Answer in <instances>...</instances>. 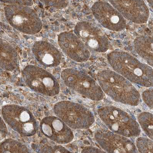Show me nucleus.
I'll return each instance as SVG.
<instances>
[{
	"label": "nucleus",
	"instance_id": "nucleus-4",
	"mask_svg": "<svg viewBox=\"0 0 153 153\" xmlns=\"http://www.w3.org/2000/svg\"><path fill=\"white\" fill-rule=\"evenodd\" d=\"M4 10L9 25L21 33L35 35L40 32L42 28L40 17L30 6L8 4L5 7Z\"/></svg>",
	"mask_w": 153,
	"mask_h": 153
},
{
	"label": "nucleus",
	"instance_id": "nucleus-25",
	"mask_svg": "<svg viewBox=\"0 0 153 153\" xmlns=\"http://www.w3.org/2000/svg\"><path fill=\"white\" fill-rule=\"evenodd\" d=\"M150 6L153 9V0H147Z\"/></svg>",
	"mask_w": 153,
	"mask_h": 153
},
{
	"label": "nucleus",
	"instance_id": "nucleus-18",
	"mask_svg": "<svg viewBox=\"0 0 153 153\" xmlns=\"http://www.w3.org/2000/svg\"><path fill=\"white\" fill-rule=\"evenodd\" d=\"M29 152L27 146L13 139H5L0 145V153Z\"/></svg>",
	"mask_w": 153,
	"mask_h": 153
},
{
	"label": "nucleus",
	"instance_id": "nucleus-15",
	"mask_svg": "<svg viewBox=\"0 0 153 153\" xmlns=\"http://www.w3.org/2000/svg\"><path fill=\"white\" fill-rule=\"evenodd\" d=\"M32 51L36 61L46 67H57L63 61L60 51L47 41L40 40L35 42L32 46Z\"/></svg>",
	"mask_w": 153,
	"mask_h": 153
},
{
	"label": "nucleus",
	"instance_id": "nucleus-24",
	"mask_svg": "<svg viewBox=\"0 0 153 153\" xmlns=\"http://www.w3.org/2000/svg\"><path fill=\"white\" fill-rule=\"evenodd\" d=\"M82 153H105L104 150L93 147H85L82 150Z\"/></svg>",
	"mask_w": 153,
	"mask_h": 153
},
{
	"label": "nucleus",
	"instance_id": "nucleus-22",
	"mask_svg": "<svg viewBox=\"0 0 153 153\" xmlns=\"http://www.w3.org/2000/svg\"><path fill=\"white\" fill-rule=\"evenodd\" d=\"M1 2L8 4H16L31 6L33 5L32 0H1Z\"/></svg>",
	"mask_w": 153,
	"mask_h": 153
},
{
	"label": "nucleus",
	"instance_id": "nucleus-12",
	"mask_svg": "<svg viewBox=\"0 0 153 153\" xmlns=\"http://www.w3.org/2000/svg\"><path fill=\"white\" fill-rule=\"evenodd\" d=\"M109 1L126 20L137 24H146L148 22L150 11L143 0H109Z\"/></svg>",
	"mask_w": 153,
	"mask_h": 153
},
{
	"label": "nucleus",
	"instance_id": "nucleus-1",
	"mask_svg": "<svg viewBox=\"0 0 153 153\" xmlns=\"http://www.w3.org/2000/svg\"><path fill=\"white\" fill-rule=\"evenodd\" d=\"M106 57L113 70L132 83L145 87H153V69L149 65L125 51H112Z\"/></svg>",
	"mask_w": 153,
	"mask_h": 153
},
{
	"label": "nucleus",
	"instance_id": "nucleus-9",
	"mask_svg": "<svg viewBox=\"0 0 153 153\" xmlns=\"http://www.w3.org/2000/svg\"><path fill=\"white\" fill-rule=\"evenodd\" d=\"M74 33L82 41L89 51L105 53L109 50V39L98 27L87 21L77 23Z\"/></svg>",
	"mask_w": 153,
	"mask_h": 153
},
{
	"label": "nucleus",
	"instance_id": "nucleus-17",
	"mask_svg": "<svg viewBox=\"0 0 153 153\" xmlns=\"http://www.w3.org/2000/svg\"><path fill=\"white\" fill-rule=\"evenodd\" d=\"M133 44L138 55L153 67V37L147 36H138L134 40Z\"/></svg>",
	"mask_w": 153,
	"mask_h": 153
},
{
	"label": "nucleus",
	"instance_id": "nucleus-23",
	"mask_svg": "<svg viewBox=\"0 0 153 153\" xmlns=\"http://www.w3.org/2000/svg\"><path fill=\"white\" fill-rule=\"evenodd\" d=\"M4 120L1 117V128H0V138L1 140L6 137L7 133V128L5 125Z\"/></svg>",
	"mask_w": 153,
	"mask_h": 153
},
{
	"label": "nucleus",
	"instance_id": "nucleus-20",
	"mask_svg": "<svg viewBox=\"0 0 153 153\" xmlns=\"http://www.w3.org/2000/svg\"><path fill=\"white\" fill-rule=\"evenodd\" d=\"M45 4L57 9H62L68 5L69 0H39Z\"/></svg>",
	"mask_w": 153,
	"mask_h": 153
},
{
	"label": "nucleus",
	"instance_id": "nucleus-11",
	"mask_svg": "<svg viewBox=\"0 0 153 153\" xmlns=\"http://www.w3.org/2000/svg\"><path fill=\"white\" fill-rule=\"evenodd\" d=\"M95 139L103 150L108 153H137L136 146L128 137L106 130H97Z\"/></svg>",
	"mask_w": 153,
	"mask_h": 153
},
{
	"label": "nucleus",
	"instance_id": "nucleus-2",
	"mask_svg": "<svg viewBox=\"0 0 153 153\" xmlns=\"http://www.w3.org/2000/svg\"><path fill=\"white\" fill-rule=\"evenodd\" d=\"M97 82L103 91L116 102L137 106L140 104V93L128 80L115 71L109 70L99 71Z\"/></svg>",
	"mask_w": 153,
	"mask_h": 153
},
{
	"label": "nucleus",
	"instance_id": "nucleus-19",
	"mask_svg": "<svg viewBox=\"0 0 153 153\" xmlns=\"http://www.w3.org/2000/svg\"><path fill=\"white\" fill-rule=\"evenodd\" d=\"M137 149L139 153H153V140L144 137L136 139Z\"/></svg>",
	"mask_w": 153,
	"mask_h": 153
},
{
	"label": "nucleus",
	"instance_id": "nucleus-8",
	"mask_svg": "<svg viewBox=\"0 0 153 153\" xmlns=\"http://www.w3.org/2000/svg\"><path fill=\"white\" fill-rule=\"evenodd\" d=\"M1 112L5 122L20 135L30 137L36 134L37 123L29 110L20 105H6L2 107Z\"/></svg>",
	"mask_w": 153,
	"mask_h": 153
},
{
	"label": "nucleus",
	"instance_id": "nucleus-6",
	"mask_svg": "<svg viewBox=\"0 0 153 153\" xmlns=\"http://www.w3.org/2000/svg\"><path fill=\"white\" fill-rule=\"evenodd\" d=\"M61 77L65 85L88 99L100 101L104 94L98 83L88 74L74 68H66L62 72Z\"/></svg>",
	"mask_w": 153,
	"mask_h": 153
},
{
	"label": "nucleus",
	"instance_id": "nucleus-14",
	"mask_svg": "<svg viewBox=\"0 0 153 153\" xmlns=\"http://www.w3.org/2000/svg\"><path fill=\"white\" fill-rule=\"evenodd\" d=\"M58 42L65 55L74 61L83 63L90 58L88 49L74 33L62 32L58 36Z\"/></svg>",
	"mask_w": 153,
	"mask_h": 153
},
{
	"label": "nucleus",
	"instance_id": "nucleus-13",
	"mask_svg": "<svg viewBox=\"0 0 153 153\" xmlns=\"http://www.w3.org/2000/svg\"><path fill=\"white\" fill-rule=\"evenodd\" d=\"M40 128L46 137L59 144H67L74 138L71 128L57 116L44 118L40 123Z\"/></svg>",
	"mask_w": 153,
	"mask_h": 153
},
{
	"label": "nucleus",
	"instance_id": "nucleus-7",
	"mask_svg": "<svg viewBox=\"0 0 153 153\" xmlns=\"http://www.w3.org/2000/svg\"><path fill=\"white\" fill-rule=\"evenodd\" d=\"M22 74L27 86L36 93L53 97L60 91L59 82L55 77L38 66L28 65L23 69Z\"/></svg>",
	"mask_w": 153,
	"mask_h": 153
},
{
	"label": "nucleus",
	"instance_id": "nucleus-5",
	"mask_svg": "<svg viewBox=\"0 0 153 153\" xmlns=\"http://www.w3.org/2000/svg\"><path fill=\"white\" fill-rule=\"evenodd\" d=\"M54 113L72 129H85L94 122V114L81 104L70 101L57 102L53 108Z\"/></svg>",
	"mask_w": 153,
	"mask_h": 153
},
{
	"label": "nucleus",
	"instance_id": "nucleus-3",
	"mask_svg": "<svg viewBox=\"0 0 153 153\" xmlns=\"http://www.w3.org/2000/svg\"><path fill=\"white\" fill-rule=\"evenodd\" d=\"M97 113L110 131L128 138L137 137L141 128L138 121L128 112L113 105L99 108Z\"/></svg>",
	"mask_w": 153,
	"mask_h": 153
},
{
	"label": "nucleus",
	"instance_id": "nucleus-21",
	"mask_svg": "<svg viewBox=\"0 0 153 153\" xmlns=\"http://www.w3.org/2000/svg\"><path fill=\"white\" fill-rule=\"evenodd\" d=\"M41 152L46 153H71L64 147L59 146H44L42 147Z\"/></svg>",
	"mask_w": 153,
	"mask_h": 153
},
{
	"label": "nucleus",
	"instance_id": "nucleus-16",
	"mask_svg": "<svg viewBox=\"0 0 153 153\" xmlns=\"http://www.w3.org/2000/svg\"><path fill=\"white\" fill-rule=\"evenodd\" d=\"M1 67L5 71H12L19 65L18 53L6 40L1 39L0 42Z\"/></svg>",
	"mask_w": 153,
	"mask_h": 153
},
{
	"label": "nucleus",
	"instance_id": "nucleus-10",
	"mask_svg": "<svg viewBox=\"0 0 153 153\" xmlns=\"http://www.w3.org/2000/svg\"><path fill=\"white\" fill-rule=\"evenodd\" d=\"M91 9L95 19L104 28L115 32L125 29V19L110 3L97 1L92 5Z\"/></svg>",
	"mask_w": 153,
	"mask_h": 153
}]
</instances>
